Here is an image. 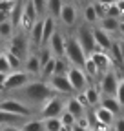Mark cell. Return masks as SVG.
<instances>
[{
	"label": "cell",
	"instance_id": "obj_1",
	"mask_svg": "<svg viewBox=\"0 0 124 131\" xmlns=\"http://www.w3.org/2000/svg\"><path fill=\"white\" fill-rule=\"evenodd\" d=\"M55 93L53 89L49 88V84L46 80H40V78H33L29 82V84H26L24 88H20L18 91H13L9 93V96L17 98V100H20L22 104H26L29 109H33L35 106H42L48 98H51Z\"/></svg>",
	"mask_w": 124,
	"mask_h": 131
},
{
	"label": "cell",
	"instance_id": "obj_2",
	"mask_svg": "<svg viewBox=\"0 0 124 131\" xmlns=\"http://www.w3.org/2000/svg\"><path fill=\"white\" fill-rule=\"evenodd\" d=\"M64 58L75 66V68H84V64H86V53H84V49L80 47V44L77 42L75 37H66V51H64Z\"/></svg>",
	"mask_w": 124,
	"mask_h": 131
},
{
	"label": "cell",
	"instance_id": "obj_3",
	"mask_svg": "<svg viewBox=\"0 0 124 131\" xmlns=\"http://www.w3.org/2000/svg\"><path fill=\"white\" fill-rule=\"evenodd\" d=\"M7 42H9V44H7V49H6V51L13 53L15 57H18L22 62H24L26 57L31 53V51H29V38H27L26 33H22V31H15V35H13Z\"/></svg>",
	"mask_w": 124,
	"mask_h": 131
},
{
	"label": "cell",
	"instance_id": "obj_4",
	"mask_svg": "<svg viewBox=\"0 0 124 131\" xmlns=\"http://www.w3.org/2000/svg\"><path fill=\"white\" fill-rule=\"evenodd\" d=\"M64 98L62 95H53L51 98H48L38 109L40 113V118H58L62 113H64Z\"/></svg>",
	"mask_w": 124,
	"mask_h": 131
},
{
	"label": "cell",
	"instance_id": "obj_5",
	"mask_svg": "<svg viewBox=\"0 0 124 131\" xmlns=\"http://www.w3.org/2000/svg\"><path fill=\"white\" fill-rule=\"evenodd\" d=\"M31 80H33V77H31L29 73H26L24 69H20V71H11V73H7V77H6V82H4V86H2V91H6V93L18 91L20 88H24L26 84H29Z\"/></svg>",
	"mask_w": 124,
	"mask_h": 131
},
{
	"label": "cell",
	"instance_id": "obj_6",
	"mask_svg": "<svg viewBox=\"0 0 124 131\" xmlns=\"http://www.w3.org/2000/svg\"><path fill=\"white\" fill-rule=\"evenodd\" d=\"M73 37L77 38V42H79L80 47L84 49L86 57H89V55L97 49V46H95V38H93V27H89L88 24L79 26V29H77V33H75Z\"/></svg>",
	"mask_w": 124,
	"mask_h": 131
},
{
	"label": "cell",
	"instance_id": "obj_7",
	"mask_svg": "<svg viewBox=\"0 0 124 131\" xmlns=\"http://www.w3.org/2000/svg\"><path fill=\"white\" fill-rule=\"evenodd\" d=\"M0 109L6 111V113H11V115H17V117H22V118H27L33 113V109H29L26 104H22L20 100H17L13 96L0 98Z\"/></svg>",
	"mask_w": 124,
	"mask_h": 131
},
{
	"label": "cell",
	"instance_id": "obj_8",
	"mask_svg": "<svg viewBox=\"0 0 124 131\" xmlns=\"http://www.w3.org/2000/svg\"><path fill=\"white\" fill-rule=\"evenodd\" d=\"M119 82H120V75L117 73L115 68H111L108 73L102 75L100 78V95L102 96H115L117 88H119Z\"/></svg>",
	"mask_w": 124,
	"mask_h": 131
},
{
	"label": "cell",
	"instance_id": "obj_9",
	"mask_svg": "<svg viewBox=\"0 0 124 131\" xmlns=\"http://www.w3.org/2000/svg\"><path fill=\"white\" fill-rule=\"evenodd\" d=\"M66 77H68V80H69V84H71L75 95H77V93H82V91L89 86L88 77H86V73H84L80 68H75V66H71V68L68 69V73H66Z\"/></svg>",
	"mask_w": 124,
	"mask_h": 131
},
{
	"label": "cell",
	"instance_id": "obj_10",
	"mask_svg": "<svg viewBox=\"0 0 124 131\" xmlns=\"http://www.w3.org/2000/svg\"><path fill=\"white\" fill-rule=\"evenodd\" d=\"M88 58H91L93 60V64L97 66V71H99V75L102 77L104 73H108L111 68H113V62H111V57H110V53H106V51H100V49H95Z\"/></svg>",
	"mask_w": 124,
	"mask_h": 131
},
{
	"label": "cell",
	"instance_id": "obj_11",
	"mask_svg": "<svg viewBox=\"0 0 124 131\" xmlns=\"http://www.w3.org/2000/svg\"><path fill=\"white\" fill-rule=\"evenodd\" d=\"M48 84H49V88L53 89L55 95H71L73 93V88H71L66 75H53L48 80Z\"/></svg>",
	"mask_w": 124,
	"mask_h": 131
},
{
	"label": "cell",
	"instance_id": "obj_12",
	"mask_svg": "<svg viewBox=\"0 0 124 131\" xmlns=\"http://www.w3.org/2000/svg\"><path fill=\"white\" fill-rule=\"evenodd\" d=\"M48 47L53 55V58H64V51H66V37L57 29L55 35L49 38L48 42Z\"/></svg>",
	"mask_w": 124,
	"mask_h": 131
},
{
	"label": "cell",
	"instance_id": "obj_13",
	"mask_svg": "<svg viewBox=\"0 0 124 131\" xmlns=\"http://www.w3.org/2000/svg\"><path fill=\"white\" fill-rule=\"evenodd\" d=\"M58 20L62 22V26L66 27H73L77 24V20H79V11H77V6L71 4V2H64V6H62V11H60V16Z\"/></svg>",
	"mask_w": 124,
	"mask_h": 131
},
{
	"label": "cell",
	"instance_id": "obj_14",
	"mask_svg": "<svg viewBox=\"0 0 124 131\" xmlns=\"http://www.w3.org/2000/svg\"><path fill=\"white\" fill-rule=\"evenodd\" d=\"M93 38H95V46L97 49H100V51H110V47L113 44V38L108 35L106 31H102L100 27H93Z\"/></svg>",
	"mask_w": 124,
	"mask_h": 131
},
{
	"label": "cell",
	"instance_id": "obj_15",
	"mask_svg": "<svg viewBox=\"0 0 124 131\" xmlns=\"http://www.w3.org/2000/svg\"><path fill=\"white\" fill-rule=\"evenodd\" d=\"M64 111H68L69 115H73L75 120H79V118L86 117V113H88V109H86L79 100H77L75 96H69L68 100L64 102Z\"/></svg>",
	"mask_w": 124,
	"mask_h": 131
},
{
	"label": "cell",
	"instance_id": "obj_16",
	"mask_svg": "<svg viewBox=\"0 0 124 131\" xmlns=\"http://www.w3.org/2000/svg\"><path fill=\"white\" fill-rule=\"evenodd\" d=\"M55 31H57V20L53 16L46 15L42 18V46H48L49 38L55 35Z\"/></svg>",
	"mask_w": 124,
	"mask_h": 131
},
{
	"label": "cell",
	"instance_id": "obj_17",
	"mask_svg": "<svg viewBox=\"0 0 124 131\" xmlns=\"http://www.w3.org/2000/svg\"><path fill=\"white\" fill-rule=\"evenodd\" d=\"M22 69L26 73H29L31 77H40V60H38V55L37 53H29L24 60V66Z\"/></svg>",
	"mask_w": 124,
	"mask_h": 131
},
{
	"label": "cell",
	"instance_id": "obj_18",
	"mask_svg": "<svg viewBox=\"0 0 124 131\" xmlns=\"http://www.w3.org/2000/svg\"><path fill=\"white\" fill-rule=\"evenodd\" d=\"M93 117H95V120L99 122V124H104V126H113V122H115V115L113 113H110L108 109H104L102 106H97L95 109H93Z\"/></svg>",
	"mask_w": 124,
	"mask_h": 131
},
{
	"label": "cell",
	"instance_id": "obj_19",
	"mask_svg": "<svg viewBox=\"0 0 124 131\" xmlns=\"http://www.w3.org/2000/svg\"><path fill=\"white\" fill-rule=\"evenodd\" d=\"M84 96H86V102H88V107H97L99 104H100V98H102V95H100V89L97 88V86H88L84 91Z\"/></svg>",
	"mask_w": 124,
	"mask_h": 131
},
{
	"label": "cell",
	"instance_id": "obj_20",
	"mask_svg": "<svg viewBox=\"0 0 124 131\" xmlns=\"http://www.w3.org/2000/svg\"><path fill=\"white\" fill-rule=\"evenodd\" d=\"M102 31H106L108 35L110 33H119V18H110V16H104V18L99 20V26Z\"/></svg>",
	"mask_w": 124,
	"mask_h": 131
},
{
	"label": "cell",
	"instance_id": "obj_21",
	"mask_svg": "<svg viewBox=\"0 0 124 131\" xmlns=\"http://www.w3.org/2000/svg\"><path fill=\"white\" fill-rule=\"evenodd\" d=\"M99 106H102L104 109H108V111L113 113V115H119L120 109H122V107L119 106V102H117V98H115V96H102Z\"/></svg>",
	"mask_w": 124,
	"mask_h": 131
},
{
	"label": "cell",
	"instance_id": "obj_22",
	"mask_svg": "<svg viewBox=\"0 0 124 131\" xmlns=\"http://www.w3.org/2000/svg\"><path fill=\"white\" fill-rule=\"evenodd\" d=\"M62 6H64V0H48V4H46V13L57 20L58 16H60Z\"/></svg>",
	"mask_w": 124,
	"mask_h": 131
},
{
	"label": "cell",
	"instance_id": "obj_23",
	"mask_svg": "<svg viewBox=\"0 0 124 131\" xmlns=\"http://www.w3.org/2000/svg\"><path fill=\"white\" fill-rule=\"evenodd\" d=\"M84 24H99V15L95 11V6H93V2H89L86 7H84Z\"/></svg>",
	"mask_w": 124,
	"mask_h": 131
},
{
	"label": "cell",
	"instance_id": "obj_24",
	"mask_svg": "<svg viewBox=\"0 0 124 131\" xmlns=\"http://www.w3.org/2000/svg\"><path fill=\"white\" fill-rule=\"evenodd\" d=\"M22 131H44V122L42 118H31V120H24L20 124Z\"/></svg>",
	"mask_w": 124,
	"mask_h": 131
},
{
	"label": "cell",
	"instance_id": "obj_25",
	"mask_svg": "<svg viewBox=\"0 0 124 131\" xmlns=\"http://www.w3.org/2000/svg\"><path fill=\"white\" fill-rule=\"evenodd\" d=\"M26 118H22V117H17V115H11V113H6V111H2L0 109V126H9V124H22Z\"/></svg>",
	"mask_w": 124,
	"mask_h": 131
},
{
	"label": "cell",
	"instance_id": "obj_26",
	"mask_svg": "<svg viewBox=\"0 0 124 131\" xmlns=\"http://www.w3.org/2000/svg\"><path fill=\"white\" fill-rule=\"evenodd\" d=\"M4 57H6V60H7V66H9V69H11V71H20V69H22L24 62H22L18 57H15V55L9 53V51H6Z\"/></svg>",
	"mask_w": 124,
	"mask_h": 131
},
{
	"label": "cell",
	"instance_id": "obj_27",
	"mask_svg": "<svg viewBox=\"0 0 124 131\" xmlns=\"http://www.w3.org/2000/svg\"><path fill=\"white\" fill-rule=\"evenodd\" d=\"M15 31H17V29L13 27L11 20L2 22V24H0V40H9V38L15 35Z\"/></svg>",
	"mask_w": 124,
	"mask_h": 131
},
{
	"label": "cell",
	"instance_id": "obj_28",
	"mask_svg": "<svg viewBox=\"0 0 124 131\" xmlns=\"http://www.w3.org/2000/svg\"><path fill=\"white\" fill-rule=\"evenodd\" d=\"M82 71L86 73L88 80H89V78H100V75H99V71H97V66L93 64V60H91V58H86V64H84Z\"/></svg>",
	"mask_w": 124,
	"mask_h": 131
},
{
	"label": "cell",
	"instance_id": "obj_29",
	"mask_svg": "<svg viewBox=\"0 0 124 131\" xmlns=\"http://www.w3.org/2000/svg\"><path fill=\"white\" fill-rule=\"evenodd\" d=\"M69 68H71V64L66 58H55V71H53V75H66Z\"/></svg>",
	"mask_w": 124,
	"mask_h": 131
},
{
	"label": "cell",
	"instance_id": "obj_30",
	"mask_svg": "<svg viewBox=\"0 0 124 131\" xmlns=\"http://www.w3.org/2000/svg\"><path fill=\"white\" fill-rule=\"evenodd\" d=\"M44 131H60L62 122L60 118H44Z\"/></svg>",
	"mask_w": 124,
	"mask_h": 131
},
{
	"label": "cell",
	"instance_id": "obj_31",
	"mask_svg": "<svg viewBox=\"0 0 124 131\" xmlns=\"http://www.w3.org/2000/svg\"><path fill=\"white\" fill-rule=\"evenodd\" d=\"M58 118H60V122H62V126H64V127H69V129H71V127H73V126L77 124V120H75V117H73V115H69L68 111H64V113H62V115H60V117H58Z\"/></svg>",
	"mask_w": 124,
	"mask_h": 131
},
{
	"label": "cell",
	"instance_id": "obj_32",
	"mask_svg": "<svg viewBox=\"0 0 124 131\" xmlns=\"http://www.w3.org/2000/svg\"><path fill=\"white\" fill-rule=\"evenodd\" d=\"M33 2V6H35V11H37V15L42 18V15L46 16V4H48V0H31Z\"/></svg>",
	"mask_w": 124,
	"mask_h": 131
},
{
	"label": "cell",
	"instance_id": "obj_33",
	"mask_svg": "<svg viewBox=\"0 0 124 131\" xmlns=\"http://www.w3.org/2000/svg\"><path fill=\"white\" fill-rule=\"evenodd\" d=\"M15 4H17V2H11V0H0V11H2V13H9V15H11V11H13V7H15Z\"/></svg>",
	"mask_w": 124,
	"mask_h": 131
},
{
	"label": "cell",
	"instance_id": "obj_34",
	"mask_svg": "<svg viewBox=\"0 0 124 131\" xmlns=\"http://www.w3.org/2000/svg\"><path fill=\"white\" fill-rule=\"evenodd\" d=\"M106 16H110V18H119L120 16V11H119V7L113 4V6H110L108 7V11H106Z\"/></svg>",
	"mask_w": 124,
	"mask_h": 131
},
{
	"label": "cell",
	"instance_id": "obj_35",
	"mask_svg": "<svg viewBox=\"0 0 124 131\" xmlns=\"http://www.w3.org/2000/svg\"><path fill=\"white\" fill-rule=\"evenodd\" d=\"M0 73H11V69H9V66H7V60H6V57L2 55L0 57Z\"/></svg>",
	"mask_w": 124,
	"mask_h": 131
},
{
	"label": "cell",
	"instance_id": "obj_36",
	"mask_svg": "<svg viewBox=\"0 0 124 131\" xmlns=\"http://www.w3.org/2000/svg\"><path fill=\"white\" fill-rule=\"evenodd\" d=\"M113 131H124V117H119V118H115V122H113Z\"/></svg>",
	"mask_w": 124,
	"mask_h": 131
},
{
	"label": "cell",
	"instance_id": "obj_37",
	"mask_svg": "<svg viewBox=\"0 0 124 131\" xmlns=\"http://www.w3.org/2000/svg\"><path fill=\"white\" fill-rule=\"evenodd\" d=\"M2 131H22V129L17 124H9V126H2Z\"/></svg>",
	"mask_w": 124,
	"mask_h": 131
},
{
	"label": "cell",
	"instance_id": "obj_38",
	"mask_svg": "<svg viewBox=\"0 0 124 131\" xmlns=\"http://www.w3.org/2000/svg\"><path fill=\"white\" fill-rule=\"evenodd\" d=\"M95 2H99V4H100V6H104V7H110V6L117 4V0H95Z\"/></svg>",
	"mask_w": 124,
	"mask_h": 131
},
{
	"label": "cell",
	"instance_id": "obj_39",
	"mask_svg": "<svg viewBox=\"0 0 124 131\" xmlns=\"http://www.w3.org/2000/svg\"><path fill=\"white\" fill-rule=\"evenodd\" d=\"M9 13H2V11H0V24H2V22H7L9 20Z\"/></svg>",
	"mask_w": 124,
	"mask_h": 131
},
{
	"label": "cell",
	"instance_id": "obj_40",
	"mask_svg": "<svg viewBox=\"0 0 124 131\" xmlns=\"http://www.w3.org/2000/svg\"><path fill=\"white\" fill-rule=\"evenodd\" d=\"M117 44H119V49H120V55H122V60H124V42L120 38H117Z\"/></svg>",
	"mask_w": 124,
	"mask_h": 131
},
{
	"label": "cell",
	"instance_id": "obj_41",
	"mask_svg": "<svg viewBox=\"0 0 124 131\" xmlns=\"http://www.w3.org/2000/svg\"><path fill=\"white\" fill-rule=\"evenodd\" d=\"M115 6L119 7V11H120V15H122V13H124V0H117Z\"/></svg>",
	"mask_w": 124,
	"mask_h": 131
},
{
	"label": "cell",
	"instance_id": "obj_42",
	"mask_svg": "<svg viewBox=\"0 0 124 131\" xmlns=\"http://www.w3.org/2000/svg\"><path fill=\"white\" fill-rule=\"evenodd\" d=\"M6 73H0V91H2V86H4V82H6Z\"/></svg>",
	"mask_w": 124,
	"mask_h": 131
},
{
	"label": "cell",
	"instance_id": "obj_43",
	"mask_svg": "<svg viewBox=\"0 0 124 131\" xmlns=\"http://www.w3.org/2000/svg\"><path fill=\"white\" fill-rule=\"evenodd\" d=\"M119 37H124V22H119Z\"/></svg>",
	"mask_w": 124,
	"mask_h": 131
},
{
	"label": "cell",
	"instance_id": "obj_44",
	"mask_svg": "<svg viewBox=\"0 0 124 131\" xmlns=\"http://www.w3.org/2000/svg\"><path fill=\"white\" fill-rule=\"evenodd\" d=\"M71 131H91V129H84V127H79V126L75 124V126L71 127Z\"/></svg>",
	"mask_w": 124,
	"mask_h": 131
},
{
	"label": "cell",
	"instance_id": "obj_45",
	"mask_svg": "<svg viewBox=\"0 0 124 131\" xmlns=\"http://www.w3.org/2000/svg\"><path fill=\"white\" fill-rule=\"evenodd\" d=\"M4 53H6V47H4V46H2V44H0V57H2V55H4Z\"/></svg>",
	"mask_w": 124,
	"mask_h": 131
},
{
	"label": "cell",
	"instance_id": "obj_46",
	"mask_svg": "<svg viewBox=\"0 0 124 131\" xmlns=\"http://www.w3.org/2000/svg\"><path fill=\"white\" fill-rule=\"evenodd\" d=\"M60 131H71V129H69V127H64V126H62V127H60Z\"/></svg>",
	"mask_w": 124,
	"mask_h": 131
},
{
	"label": "cell",
	"instance_id": "obj_47",
	"mask_svg": "<svg viewBox=\"0 0 124 131\" xmlns=\"http://www.w3.org/2000/svg\"><path fill=\"white\" fill-rule=\"evenodd\" d=\"M119 22H124V13H122V15L119 16Z\"/></svg>",
	"mask_w": 124,
	"mask_h": 131
},
{
	"label": "cell",
	"instance_id": "obj_48",
	"mask_svg": "<svg viewBox=\"0 0 124 131\" xmlns=\"http://www.w3.org/2000/svg\"><path fill=\"white\" fill-rule=\"evenodd\" d=\"M11 2H17V0H11Z\"/></svg>",
	"mask_w": 124,
	"mask_h": 131
},
{
	"label": "cell",
	"instance_id": "obj_49",
	"mask_svg": "<svg viewBox=\"0 0 124 131\" xmlns=\"http://www.w3.org/2000/svg\"><path fill=\"white\" fill-rule=\"evenodd\" d=\"M0 131H2V126H0Z\"/></svg>",
	"mask_w": 124,
	"mask_h": 131
}]
</instances>
